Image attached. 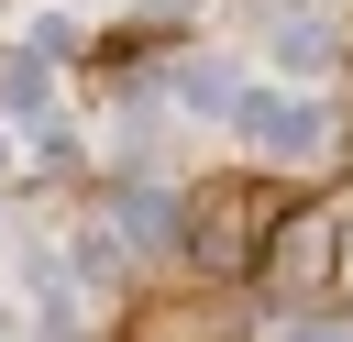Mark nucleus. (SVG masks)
<instances>
[{"label":"nucleus","mask_w":353,"mask_h":342,"mask_svg":"<svg viewBox=\"0 0 353 342\" xmlns=\"http://www.w3.org/2000/svg\"><path fill=\"white\" fill-rule=\"evenodd\" d=\"M254 132H265V143H287V154H309V143H320L309 99H254Z\"/></svg>","instance_id":"f257e3e1"}]
</instances>
